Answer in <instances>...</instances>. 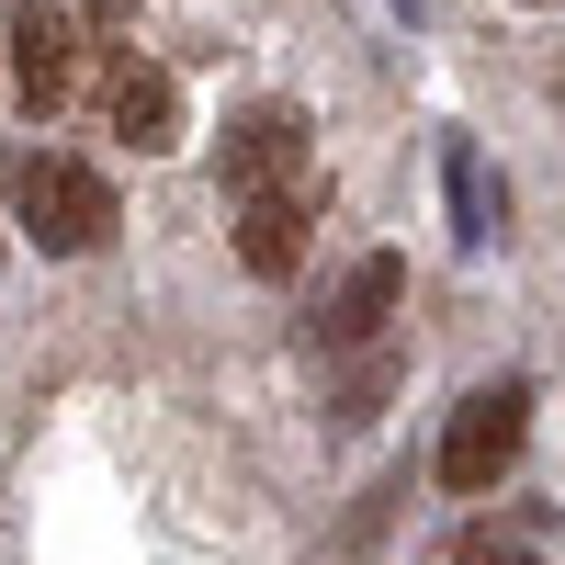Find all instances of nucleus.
Returning a JSON list of instances; mask_svg holds the SVG:
<instances>
[{
	"mask_svg": "<svg viewBox=\"0 0 565 565\" xmlns=\"http://www.w3.org/2000/svg\"><path fill=\"white\" fill-rule=\"evenodd\" d=\"M12 226L45 249V260H79V249H103L114 238V181L90 170V159H68V148H23L12 159Z\"/></svg>",
	"mask_w": 565,
	"mask_h": 565,
	"instance_id": "nucleus-1",
	"label": "nucleus"
},
{
	"mask_svg": "<svg viewBox=\"0 0 565 565\" xmlns=\"http://www.w3.org/2000/svg\"><path fill=\"white\" fill-rule=\"evenodd\" d=\"M521 441H532V385L509 373V385H476L452 407V430H441V487L452 498H498V476L521 463Z\"/></svg>",
	"mask_w": 565,
	"mask_h": 565,
	"instance_id": "nucleus-2",
	"label": "nucleus"
},
{
	"mask_svg": "<svg viewBox=\"0 0 565 565\" xmlns=\"http://www.w3.org/2000/svg\"><path fill=\"white\" fill-rule=\"evenodd\" d=\"M249 193H317V136L295 103H249L226 125V204H249Z\"/></svg>",
	"mask_w": 565,
	"mask_h": 565,
	"instance_id": "nucleus-3",
	"label": "nucleus"
},
{
	"mask_svg": "<svg viewBox=\"0 0 565 565\" xmlns=\"http://www.w3.org/2000/svg\"><path fill=\"white\" fill-rule=\"evenodd\" d=\"M0 45H12V103L23 114H68L79 103V12H57V0H23L12 23H0Z\"/></svg>",
	"mask_w": 565,
	"mask_h": 565,
	"instance_id": "nucleus-4",
	"label": "nucleus"
},
{
	"mask_svg": "<svg viewBox=\"0 0 565 565\" xmlns=\"http://www.w3.org/2000/svg\"><path fill=\"white\" fill-rule=\"evenodd\" d=\"M103 114H114V136H125V148H181V68H159V57H136V45H125V57H114V90H103Z\"/></svg>",
	"mask_w": 565,
	"mask_h": 565,
	"instance_id": "nucleus-5",
	"label": "nucleus"
},
{
	"mask_svg": "<svg viewBox=\"0 0 565 565\" xmlns=\"http://www.w3.org/2000/svg\"><path fill=\"white\" fill-rule=\"evenodd\" d=\"M396 295H407V260H396V249H362V260H351V282H340V295H328L317 340H328V351H362V340H385Z\"/></svg>",
	"mask_w": 565,
	"mask_h": 565,
	"instance_id": "nucleus-6",
	"label": "nucleus"
},
{
	"mask_svg": "<svg viewBox=\"0 0 565 565\" xmlns=\"http://www.w3.org/2000/svg\"><path fill=\"white\" fill-rule=\"evenodd\" d=\"M306 238H317V193H249L238 204V260L260 282H295L306 271Z\"/></svg>",
	"mask_w": 565,
	"mask_h": 565,
	"instance_id": "nucleus-7",
	"label": "nucleus"
},
{
	"mask_svg": "<svg viewBox=\"0 0 565 565\" xmlns=\"http://www.w3.org/2000/svg\"><path fill=\"white\" fill-rule=\"evenodd\" d=\"M441 181H452V226H463V238H487V226L509 215V193H487V170H476V148H452V159H441Z\"/></svg>",
	"mask_w": 565,
	"mask_h": 565,
	"instance_id": "nucleus-8",
	"label": "nucleus"
},
{
	"mask_svg": "<svg viewBox=\"0 0 565 565\" xmlns=\"http://www.w3.org/2000/svg\"><path fill=\"white\" fill-rule=\"evenodd\" d=\"M452 565H543V554H532V543H498V532H476V543H463Z\"/></svg>",
	"mask_w": 565,
	"mask_h": 565,
	"instance_id": "nucleus-9",
	"label": "nucleus"
},
{
	"mask_svg": "<svg viewBox=\"0 0 565 565\" xmlns=\"http://www.w3.org/2000/svg\"><path fill=\"white\" fill-rule=\"evenodd\" d=\"M79 12H90V23H125V12H136V0H79Z\"/></svg>",
	"mask_w": 565,
	"mask_h": 565,
	"instance_id": "nucleus-10",
	"label": "nucleus"
}]
</instances>
